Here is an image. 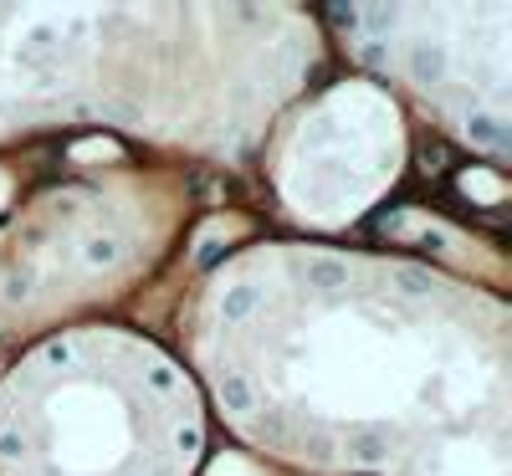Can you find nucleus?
<instances>
[{"mask_svg":"<svg viewBox=\"0 0 512 476\" xmlns=\"http://www.w3.org/2000/svg\"><path fill=\"white\" fill-rule=\"evenodd\" d=\"M461 190L472 195V200H482V205L502 200V180H497V175H487V169H466V175H461Z\"/></svg>","mask_w":512,"mask_h":476,"instance_id":"obj_1","label":"nucleus"},{"mask_svg":"<svg viewBox=\"0 0 512 476\" xmlns=\"http://www.w3.org/2000/svg\"><path fill=\"white\" fill-rule=\"evenodd\" d=\"M210 476H256V466H246L241 456H221V461H216V471H210Z\"/></svg>","mask_w":512,"mask_h":476,"instance_id":"obj_3","label":"nucleus"},{"mask_svg":"<svg viewBox=\"0 0 512 476\" xmlns=\"http://www.w3.org/2000/svg\"><path fill=\"white\" fill-rule=\"evenodd\" d=\"M72 159H82V164L118 159V144H113V139H88V144H77V149H72Z\"/></svg>","mask_w":512,"mask_h":476,"instance_id":"obj_2","label":"nucleus"}]
</instances>
